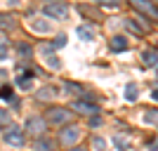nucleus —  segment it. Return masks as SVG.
Returning a JSON list of instances; mask_svg holds the SVG:
<instances>
[{"label":"nucleus","instance_id":"bb28decb","mask_svg":"<svg viewBox=\"0 0 158 151\" xmlns=\"http://www.w3.org/2000/svg\"><path fill=\"white\" fill-rule=\"evenodd\" d=\"M90 125H94V128L102 125V118H99V116H92V118H90Z\"/></svg>","mask_w":158,"mask_h":151},{"label":"nucleus","instance_id":"b1692460","mask_svg":"<svg viewBox=\"0 0 158 151\" xmlns=\"http://www.w3.org/2000/svg\"><path fill=\"white\" fill-rule=\"evenodd\" d=\"M123 24H125V28H127V31L137 33V36H139V33H142V28H139V26H137V24H135V21H132V19H125V21H123Z\"/></svg>","mask_w":158,"mask_h":151},{"label":"nucleus","instance_id":"6ab92c4d","mask_svg":"<svg viewBox=\"0 0 158 151\" xmlns=\"http://www.w3.org/2000/svg\"><path fill=\"white\" fill-rule=\"evenodd\" d=\"M45 54H47V57H45V61H47V66H50V69H59V59H57V57H52V54H50V47H45Z\"/></svg>","mask_w":158,"mask_h":151},{"label":"nucleus","instance_id":"dca6fc26","mask_svg":"<svg viewBox=\"0 0 158 151\" xmlns=\"http://www.w3.org/2000/svg\"><path fill=\"white\" fill-rule=\"evenodd\" d=\"M144 120L149 125H158V109H146L144 111Z\"/></svg>","mask_w":158,"mask_h":151},{"label":"nucleus","instance_id":"4468645a","mask_svg":"<svg viewBox=\"0 0 158 151\" xmlns=\"http://www.w3.org/2000/svg\"><path fill=\"white\" fill-rule=\"evenodd\" d=\"M17 54H19L21 59H31L33 50H31V45H26V43H19V45H17Z\"/></svg>","mask_w":158,"mask_h":151},{"label":"nucleus","instance_id":"a211bd4d","mask_svg":"<svg viewBox=\"0 0 158 151\" xmlns=\"http://www.w3.org/2000/svg\"><path fill=\"white\" fill-rule=\"evenodd\" d=\"M64 90H66V92H76V94H83V97H87V92L83 90L80 85H76V83H64Z\"/></svg>","mask_w":158,"mask_h":151},{"label":"nucleus","instance_id":"9d476101","mask_svg":"<svg viewBox=\"0 0 158 151\" xmlns=\"http://www.w3.org/2000/svg\"><path fill=\"white\" fill-rule=\"evenodd\" d=\"M73 111H78V113H99V109L94 104H87V102H76V104H73Z\"/></svg>","mask_w":158,"mask_h":151},{"label":"nucleus","instance_id":"39448f33","mask_svg":"<svg viewBox=\"0 0 158 151\" xmlns=\"http://www.w3.org/2000/svg\"><path fill=\"white\" fill-rule=\"evenodd\" d=\"M45 120L40 118V116H31V118L26 120V125H24V132H31V135H43L45 132Z\"/></svg>","mask_w":158,"mask_h":151},{"label":"nucleus","instance_id":"a878e982","mask_svg":"<svg viewBox=\"0 0 158 151\" xmlns=\"http://www.w3.org/2000/svg\"><path fill=\"white\" fill-rule=\"evenodd\" d=\"M54 45H57V47H64V45H66V36H59V38H57V43H54Z\"/></svg>","mask_w":158,"mask_h":151},{"label":"nucleus","instance_id":"20e7f679","mask_svg":"<svg viewBox=\"0 0 158 151\" xmlns=\"http://www.w3.org/2000/svg\"><path fill=\"white\" fill-rule=\"evenodd\" d=\"M59 139L64 142L66 146H73L76 142L80 139V128H76V125H69V128H64L59 135Z\"/></svg>","mask_w":158,"mask_h":151},{"label":"nucleus","instance_id":"9b49d317","mask_svg":"<svg viewBox=\"0 0 158 151\" xmlns=\"http://www.w3.org/2000/svg\"><path fill=\"white\" fill-rule=\"evenodd\" d=\"M142 61L146 66H158V52L156 50H144L142 52Z\"/></svg>","mask_w":158,"mask_h":151},{"label":"nucleus","instance_id":"2eb2a0df","mask_svg":"<svg viewBox=\"0 0 158 151\" xmlns=\"http://www.w3.org/2000/svg\"><path fill=\"white\" fill-rule=\"evenodd\" d=\"M113 144L118 146L120 151H127V149H130V137H125V135H116V137H113Z\"/></svg>","mask_w":158,"mask_h":151},{"label":"nucleus","instance_id":"c85d7f7f","mask_svg":"<svg viewBox=\"0 0 158 151\" xmlns=\"http://www.w3.org/2000/svg\"><path fill=\"white\" fill-rule=\"evenodd\" d=\"M97 2H104V5H111V7L118 5V0H97Z\"/></svg>","mask_w":158,"mask_h":151},{"label":"nucleus","instance_id":"f257e3e1","mask_svg":"<svg viewBox=\"0 0 158 151\" xmlns=\"http://www.w3.org/2000/svg\"><path fill=\"white\" fill-rule=\"evenodd\" d=\"M43 14L45 17H50V19H66V14H69V5H66L64 0H50V2H45L43 5Z\"/></svg>","mask_w":158,"mask_h":151},{"label":"nucleus","instance_id":"412c9836","mask_svg":"<svg viewBox=\"0 0 158 151\" xmlns=\"http://www.w3.org/2000/svg\"><path fill=\"white\" fill-rule=\"evenodd\" d=\"M12 87H10V85H5V87H2V90H0V97H2V99H10V102H12V104H19V102H17V99H14L12 97Z\"/></svg>","mask_w":158,"mask_h":151},{"label":"nucleus","instance_id":"2f4dec72","mask_svg":"<svg viewBox=\"0 0 158 151\" xmlns=\"http://www.w3.org/2000/svg\"><path fill=\"white\" fill-rule=\"evenodd\" d=\"M151 97H153V99H156V102H158V87H156V90L151 92Z\"/></svg>","mask_w":158,"mask_h":151},{"label":"nucleus","instance_id":"cd10ccee","mask_svg":"<svg viewBox=\"0 0 158 151\" xmlns=\"http://www.w3.org/2000/svg\"><path fill=\"white\" fill-rule=\"evenodd\" d=\"M0 59H7V45H0Z\"/></svg>","mask_w":158,"mask_h":151},{"label":"nucleus","instance_id":"ddd939ff","mask_svg":"<svg viewBox=\"0 0 158 151\" xmlns=\"http://www.w3.org/2000/svg\"><path fill=\"white\" fill-rule=\"evenodd\" d=\"M76 36H78L80 40H92L94 38V28L92 26H78L76 28Z\"/></svg>","mask_w":158,"mask_h":151},{"label":"nucleus","instance_id":"1a4fd4ad","mask_svg":"<svg viewBox=\"0 0 158 151\" xmlns=\"http://www.w3.org/2000/svg\"><path fill=\"white\" fill-rule=\"evenodd\" d=\"M57 94H59V90H57L54 85H45V87H40V90L35 92V97H38V99H54Z\"/></svg>","mask_w":158,"mask_h":151},{"label":"nucleus","instance_id":"f03ea898","mask_svg":"<svg viewBox=\"0 0 158 151\" xmlns=\"http://www.w3.org/2000/svg\"><path fill=\"white\" fill-rule=\"evenodd\" d=\"M5 142L10 146H24V142H26V137H24V130H21L19 125H10L5 132Z\"/></svg>","mask_w":158,"mask_h":151},{"label":"nucleus","instance_id":"393cba45","mask_svg":"<svg viewBox=\"0 0 158 151\" xmlns=\"http://www.w3.org/2000/svg\"><path fill=\"white\" fill-rule=\"evenodd\" d=\"M92 146H94L97 151H104V149H106V142H104L102 137H94V139H92Z\"/></svg>","mask_w":158,"mask_h":151},{"label":"nucleus","instance_id":"0eeeda50","mask_svg":"<svg viewBox=\"0 0 158 151\" xmlns=\"http://www.w3.org/2000/svg\"><path fill=\"white\" fill-rule=\"evenodd\" d=\"M28 26H31V31H35V33H50L52 31V24L47 19H31Z\"/></svg>","mask_w":158,"mask_h":151},{"label":"nucleus","instance_id":"f8f14e48","mask_svg":"<svg viewBox=\"0 0 158 151\" xmlns=\"http://www.w3.org/2000/svg\"><path fill=\"white\" fill-rule=\"evenodd\" d=\"M33 149H35V151H54V142H52V139H45V137H40V139H35Z\"/></svg>","mask_w":158,"mask_h":151},{"label":"nucleus","instance_id":"f3484780","mask_svg":"<svg viewBox=\"0 0 158 151\" xmlns=\"http://www.w3.org/2000/svg\"><path fill=\"white\" fill-rule=\"evenodd\" d=\"M137 97H139V94H137V85L130 83V85L125 87V99H127V102H137Z\"/></svg>","mask_w":158,"mask_h":151},{"label":"nucleus","instance_id":"423d86ee","mask_svg":"<svg viewBox=\"0 0 158 151\" xmlns=\"http://www.w3.org/2000/svg\"><path fill=\"white\" fill-rule=\"evenodd\" d=\"M132 7H137L139 12L149 14V17H153V19H158V7L153 5V2H149V0H130Z\"/></svg>","mask_w":158,"mask_h":151},{"label":"nucleus","instance_id":"c756f323","mask_svg":"<svg viewBox=\"0 0 158 151\" xmlns=\"http://www.w3.org/2000/svg\"><path fill=\"white\" fill-rule=\"evenodd\" d=\"M149 151H158V139H156V142H151V144H149Z\"/></svg>","mask_w":158,"mask_h":151},{"label":"nucleus","instance_id":"4be33fe9","mask_svg":"<svg viewBox=\"0 0 158 151\" xmlns=\"http://www.w3.org/2000/svg\"><path fill=\"white\" fill-rule=\"evenodd\" d=\"M10 120H12L10 111H5V109H0V128H5V125H10Z\"/></svg>","mask_w":158,"mask_h":151},{"label":"nucleus","instance_id":"6e6552de","mask_svg":"<svg viewBox=\"0 0 158 151\" xmlns=\"http://www.w3.org/2000/svg\"><path fill=\"white\" fill-rule=\"evenodd\" d=\"M127 38H123V36H113L111 38V52H125L127 50Z\"/></svg>","mask_w":158,"mask_h":151},{"label":"nucleus","instance_id":"7c9ffc66","mask_svg":"<svg viewBox=\"0 0 158 151\" xmlns=\"http://www.w3.org/2000/svg\"><path fill=\"white\" fill-rule=\"evenodd\" d=\"M69 151H85V149H83V146H71Z\"/></svg>","mask_w":158,"mask_h":151},{"label":"nucleus","instance_id":"7ed1b4c3","mask_svg":"<svg viewBox=\"0 0 158 151\" xmlns=\"http://www.w3.org/2000/svg\"><path fill=\"white\" fill-rule=\"evenodd\" d=\"M47 118H50L52 125H61V123H66V120H71V111L64 109V106H54V109L47 111Z\"/></svg>","mask_w":158,"mask_h":151},{"label":"nucleus","instance_id":"473e14b6","mask_svg":"<svg viewBox=\"0 0 158 151\" xmlns=\"http://www.w3.org/2000/svg\"><path fill=\"white\" fill-rule=\"evenodd\" d=\"M156 76H158V66H156Z\"/></svg>","mask_w":158,"mask_h":151},{"label":"nucleus","instance_id":"5701e85b","mask_svg":"<svg viewBox=\"0 0 158 151\" xmlns=\"http://www.w3.org/2000/svg\"><path fill=\"white\" fill-rule=\"evenodd\" d=\"M0 26H2V28H12V26H14L12 17H7V14H0Z\"/></svg>","mask_w":158,"mask_h":151},{"label":"nucleus","instance_id":"aec40b11","mask_svg":"<svg viewBox=\"0 0 158 151\" xmlns=\"http://www.w3.org/2000/svg\"><path fill=\"white\" fill-rule=\"evenodd\" d=\"M33 76H35V73H33V71H28L26 76H24V78H19V80H17V85H19L21 90H26V87H31V78H33Z\"/></svg>","mask_w":158,"mask_h":151}]
</instances>
